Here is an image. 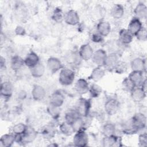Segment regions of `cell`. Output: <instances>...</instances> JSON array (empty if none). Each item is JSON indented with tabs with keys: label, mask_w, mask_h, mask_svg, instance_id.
Listing matches in <instances>:
<instances>
[{
	"label": "cell",
	"mask_w": 147,
	"mask_h": 147,
	"mask_svg": "<svg viewBox=\"0 0 147 147\" xmlns=\"http://www.w3.org/2000/svg\"><path fill=\"white\" fill-rule=\"evenodd\" d=\"M24 63L25 65L31 68L40 63V58L36 53L32 51L24 59Z\"/></svg>",
	"instance_id": "d6986e66"
},
{
	"label": "cell",
	"mask_w": 147,
	"mask_h": 147,
	"mask_svg": "<svg viewBox=\"0 0 147 147\" xmlns=\"http://www.w3.org/2000/svg\"><path fill=\"white\" fill-rule=\"evenodd\" d=\"M119 41L125 45L129 44L131 42L133 36L127 30V29H122L118 33Z\"/></svg>",
	"instance_id": "484cf974"
},
{
	"label": "cell",
	"mask_w": 147,
	"mask_h": 147,
	"mask_svg": "<svg viewBox=\"0 0 147 147\" xmlns=\"http://www.w3.org/2000/svg\"><path fill=\"white\" fill-rule=\"evenodd\" d=\"M118 55L115 53H111L107 55L106 61L103 65L105 69L109 71H113L116 64L119 61Z\"/></svg>",
	"instance_id": "8fae6325"
},
{
	"label": "cell",
	"mask_w": 147,
	"mask_h": 147,
	"mask_svg": "<svg viewBox=\"0 0 147 147\" xmlns=\"http://www.w3.org/2000/svg\"><path fill=\"white\" fill-rule=\"evenodd\" d=\"M64 20L67 24L75 26L79 24L80 18L77 11L74 10H69L64 14Z\"/></svg>",
	"instance_id": "ba28073f"
},
{
	"label": "cell",
	"mask_w": 147,
	"mask_h": 147,
	"mask_svg": "<svg viewBox=\"0 0 147 147\" xmlns=\"http://www.w3.org/2000/svg\"><path fill=\"white\" fill-rule=\"evenodd\" d=\"M48 146H53V147H55V146H58V145L57 144H55V143H51V144H50L49 145H48Z\"/></svg>",
	"instance_id": "7dc6e473"
},
{
	"label": "cell",
	"mask_w": 147,
	"mask_h": 147,
	"mask_svg": "<svg viewBox=\"0 0 147 147\" xmlns=\"http://www.w3.org/2000/svg\"><path fill=\"white\" fill-rule=\"evenodd\" d=\"M89 87L87 81L83 78L79 79L75 84V89L77 93L80 95H84L87 93L89 90Z\"/></svg>",
	"instance_id": "e0dca14e"
},
{
	"label": "cell",
	"mask_w": 147,
	"mask_h": 147,
	"mask_svg": "<svg viewBox=\"0 0 147 147\" xmlns=\"http://www.w3.org/2000/svg\"><path fill=\"white\" fill-rule=\"evenodd\" d=\"M131 118L134 124L139 130H142L146 127V117L143 113H137Z\"/></svg>",
	"instance_id": "5bb4252c"
},
{
	"label": "cell",
	"mask_w": 147,
	"mask_h": 147,
	"mask_svg": "<svg viewBox=\"0 0 147 147\" xmlns=\"http://www.w3.org/2000/svg\"><path fill=\"white\" fill-rule=\"evenodd\" d=\"M105 111L109 115L116 114L119 109V102L115 98H109L105 103Z\"/></svg>",
	"instance_id": "277c9868"
},
{
	"label": "cell",
	"mask_w": 147,
	"mask_h": 147,
	"mask_svg": "<svg viewBox=\"0 0 147 147\" xmlns=\"http://www.w3.org/2000/svg\"><path fill=\"white\" fill-rule=\"evenodd\" d=\"M124 7L121 4L117 3L113 5L111 10L112 17L115 19H119L124 14Z\"/></svg>",
	"instance_id": "d6a6232c"
},
{
	"label": "cell",
	"mask_w": 147,
	"mask_h": 147,
	"mask_svg": "<svg viewBox=\"0 0 147 147\" xmlns=\"http://www.w3.org/2000/svg\"><path fill=\"white\" fill-rule=\"evenodd\" d=\"M75 78V72L68 68H63L59 75V82L63 86H69L72 84Z\"/></svg>",
	"instance_id": "7a4b0ae2"
},
{
	"label": "cell",
	"mask_w": 147,
	"mask_h": 147,
	"mask_svg": "<svg viewBox=\"0 0 147 147\" xmlns=\"http://www.w3.org/2000/svg\"><path fill=\"white\" fill-rule=\"evenodd\" d=\"M64 14L63 12V10L60 7H56L52 15L51 16L52 19L56 22L60 23L64 20Z\"/></svg>",
	"instance_id": "d590c367"
},
{
	"label": "cell",
	"mask_w": 147,
	"mask_h": 147,
	"mask_svg": "<svg viewBox=\"0 0 147 147\" xmlns=\"http://www.w3.org/2000/svg\"><path fill=\"white\" fill-rule=\"evenodd\" d=\"M64 96L60 91H56L50 96L49 104L56 107H60L64 102Z\"/></svg>",
	"instance_id": "4fadbf2b"
},
{
	"label": "cell",
	"mask_w": 147,
	"mask_h": 147,
	"mask_svg": "<svg viewBox=\"0 0 147 147\" xmlns=\"http://www.w3.org/2000/svg\"><path fill=\"white\" fill-rule=\"evenodd\" d=\"M14 32L16 35L20 36H24L26 34V30L22 26H17L14 30Z\"/></svg>",
	"instance_id": "ee69618b"
},
{
	"label": "cell",
	"mask_w": 147,
	"mask_h": 147,
	"mask_svg": "<svg viewBox=\"0 0 147 147\" xmlns=\"http://www.w3.org/2000/svg\"><path fill=\"white\" fill-rule=\"evenodd\" d=\"M146 82H147L146 79H144V80L142 81V83L141 84L140 86V87H141L142 88V90H144L145 92H146V87H147Z\"/></svg>",
	"instance_id": "f6af8a7d"
},
{
	"label": "cell",
	"mask_w": 147,
	"mask_h": 147,
	"mask_svg": "<svg viewBox=\"0 0 147 147\" xmlns=\"http://www.w3.org/2000/svg\"><path fill=\"white\" fill-rule=\"evenodd\" d=\"M142 26L141 21L136 17H133L129 23L127 29L133 36H136Z\"/></svg>",
	"instance_id": "7c38bea8"
},
{
	"label": "cell",
	"mask_w": 147,
	"mask_h": 147,
	"mask_svg": "<svg viewBox=\"0 0 147 147\" xmlns=\"http://www.w3.org/2000/svg\"><path fill=\"white\" fill-rule=\"evenodd\" d=\"M5 64H6V63H5V59L2 57L1 56V68L2 69V67L3 66H5Z\"/></svg>",
	"instance_id": "bcb514c9"
},
{
	"label": "cell",
	"mask_w": 147,
	"mask_h": 147,
	"mask_svg": "<svg viewBox=\"0 0 147 147\" xmlns=\"http://www.w3.org/2000/svg\"><path fill=\"white\" fill-rule=\"evenodd\" d=\"M59 127L61 133L65 136H70L75 133L72 125L68 123L65 121L61 123Z\"/></svg>",
	"instance_id": "4dcf8cb0"
},
{
	"label": "cell",
	"mask_w": 147,
	"mask_h": 147,
	"mask_svg": "<svg viewBox=\"0 0 147 147\" xmlns=\"http://www.w3.org/2000/svg\"><path fill=\"white\" fill-rule=\"evenodd\" d=\"M122 85L123 89L128 92H131L136 87V86L128 77L125 78L123 80L122 82Z\"/></svg>",
	"instance_id": "ab89813d"
},
{
	"label": "cell",
	"mask_w": 147,
	"mask_h": 147,
	"mask_svg": "<svg viewBox=\"0 0 147 147\" xmlns=\"http://www.w3.org/2000/svg\"><path fill=\"white\" fill-rule=\"evenodd\" d=\"M96 30L102 36L106 37L111 32V25L107 21H100L97 24Z\"/></svg>",
	"instance_id": "7402d4cb"
},
{
	"label": "cell",
	"mask_w": 147,
	"mask_h": 147,
	"mask_svg": "<svg viewBox=\"0 0 147 147\" xmlns=\"http://www.w3.org/2000/svg\"><path fill=\"white\" fill-rule=\"evenodd\" d=\"M105 75V69H103L102 67L96 66L93 69L88 78L92 80L94 82H97L102 80Z\"/></svg>",
	"instance_id": "d4e9b609"
},
{
	"label": "cell",
	"mask_w": 147,
	"mask_h": 147,
	"mask_svg": "<svg viewBox=\"0 0 147 147\" xmlns=\"http://www.w3.org/2000/svg\"><path fill=\"white\" fill-rule=\"evenodd\" d=\"M14 86L9 81H5L1 84V95L5 100L9 99L13 93Z\"/></svg>",
	"instance_id": "8992f818"
},
{
	"label": "cell",
	"mask_w": 147,
	"mask_h": 147,
	"mask_svg": "<svg viewBox=\"0 0 147 147\" xmlns=\"http://www.w3.org/2000/svg\"><path fill=\"white\" fill-rule=\"evenodd\" d=\"M131 97L136 102H141L146 97V92L142 89L141 87H136L131 92Z\"/></svg>",
	"instance_id": "cb8c5ba5"
},
{
	"label": "cell",
	"mask_w": 147,
	"mask_h": 147,
	"mask_svg": "<svg viewBox=\"0 0 147 147\" xmlns=\"http://www.w3.org/2000/svg\"><path fill=\"white\" fill-rule=\"evenodd\" d=\"M91 107V102L90 99L80 98L78 100L75 109L80 117H86L88 115Z\"/></svg>",
	"instance_id": "6da1fadb"
},
{
	"label": "cell",
	"mask_w": 147,
	"mask_h": 147,
	"mask_svg": "<svg viewBox=\"0 0 147 147\" xmlns=\"http://www.w3.org/2000/svg\"><path fill=\"white\" fill-rule=\"evenodd\" d=\"M144 72L141 71H132L128 76V78L134 83L136 87H140L144 80Z\"/></svg>",
	"instance_id": "4316f807"
},
{
	"label": "cell",
	"mask_w": 147,
	"mask_h": 147,
	"mask_svg": "<svg viewBox=\"0 0 147 147\" xmlns=\"http://www.w3.org/2000/svg\"><path fill=\"white\" fill-rule=\"evenodd\" d=\"M134 13L136 18L139 20L146 19L147 17V7L142 2H139L136 6Z\"/></svg>",
	"instance_id": "603a6c76"
},
{
	"label": "cell",
	"mask_w": 147,
	"mask_h": 147,
	"mask_svg": "<svg viewBox=\"0 0 147 147\" xmlns=\"http://www.w3.org/2000/svg\"><path fill=\"white\" fill-rule=\"evenodd\" d=\"M116 131V127L114 124L109 122L105 123L102 127V133L105 137H109L114 135Z\"/></svg>",
	"instance_id": "836d02e7"
},
{
	"label": "cell",
	"mask_w": 147,
	"mask_h": 147,
	"mask_svg": "<svg viewBox=\"0 0 147 147\" xmlns=\"http://www.w3.org/2000/svg\"><path fill=\"white\" fill-rule=\"evenodd\" d=\"M41 133L42 137L45 139L51 140L56 135V127L52 124H47L42 128Z\"/></svg>",
	"instance_id": "ffe728a7"
},
{
	"label": "cell",
	"mask_w": 147,
	"mask_h": 147,
	"mask_svg": "<svg viewBox=\"0 0 147 147\" xmlns=\"http://www.w3.org/2000/svg\"><path fill=\"white\" fill-rule=\"evenodd\" d=\"M94 52L92 47L89 44H84L82 45L80 47L79 55L82 60L88 61L91 59Z\"/></svg>",
	"instance_id": "9c48e42d"
},
{
	"label": "cell",
	"mask_w": 147,
	"mask_h": 147,
	"mask_svg": "<svg viewBox=\"0 0 147 147\" xmlns=\"http://www.w3.org/2000/svg\"><path fill=\"white\" fill-rule=\"evenodd\" d=\"M10 65L11 68L14 71H18L21 69L22 67L25 65L24 59L18 55H15L11 59Z\"/></svg>",
	"instance_id": "f546056e"
},
{
	"label": "cell",
	"mask_w": 147,
	"mask_h": 147,
	"mask_svg": "<svg viewBox=\"0 0 147 147\" xmlns=\"http://www.w3.org/2000/svg\"><path fill=\"white\" fill-rule=\"evenodd\" d=\"M60 107H56L52 105H49L47 107V112L48 114L53 119H57L60 115Z\"/></svg>",
	"instance_id": "8d00e7d4"
},
{
	"label": "cell",
	"mask_w": 147,
	"mask_h": 147,
	"mask_svg": "<svg viewBox=\"0 0 147 147\" xmlns=\"http://www.w3.org/2000/svg\"><path fill=\"white\" fill-rule=\"evenodd\" d=\"M88 136L85 130H80L75 132L73 138L74 146L84 147L88 145Z\"/></svg>",
	"instance_id": "3957f363"
},
{
	"label": "cell",
	"mask_w": 147,
	"mask_h": 147,
	"mask_svg": "<svg viewBox=\"0 0 147 147\" xmlns=\"http://www.w3.org/2000/svg\"><path fill=\"white\" fill-rule=\"evenodd\" d=\"M136 38L141 41H145L147 39V30L146 29L142 26L141 29L135 36Z\"/></svg>",
	"instance_id": "60d3db41"
},
{
	"label": "cell",
	"mask_w": 147,
	"mask_h": 147,
	"mask_svg": "<svg viewBox=\"0 0 147 147\" xmlns=\"http://www.w3.org/2000/svg\"><path fill=\"white\" fill-rule=\"evenodd\" d=\"M127 70V65L126 62L119 60L116 64L113 71L117 74H123Z\"/></svg>",
	"instance_id": "f35d334b"
},
{
	"label": "cell",
	"mask_w": 147,
	"mask_h": 147,
	"mask_svg": "<svg viewBox=\"0 0 147 147\" xmlns=\"http://www.w3.org/2000/svg\"><path fill=\"white\" fill-rule=\"evenodd\" d=\"M103 37L99 33H98L97 32L96 33H94L91 36V40L94 42L99 43L103 41Z\"/></svg>",
	"instance_id": "7bdbcfd3"
},
{
	"label": "cell",
	"mask_w": 147,
	"mask_h": 147,
	"mask_svg": "<svg viewBox=\"0 0 147 147\" xmlns=\"http://www.w3.org/2000/svg\"><path fill=\"white\" fill-rule=\"evenodd\" d=\"M31 94L34 100L40 101L45 98L46 91L42 86L38 84H35L33 87Z\"/></svg>",
	"instance_id": "2e32d148"
},
{
	"label": "cell",
	"mask_w": 147,
	"mask_h": 147,
	"mask_svg": "<svg viewBox=\"0 0 147 147\" xmlns=\"http://www.w3.org/2000/svg\"><path fill=\"white\" fill-rule=\"evenodd\" d=\"M130 67L132 71H141L146 72V60L140 57H136L133 59L130 63Z\"/></svg>",
	"instance_id": "52a82bcc"
},
{
	"label": "cell",
	"mask_w": 147,
	"mask_h": 147,
	"mask_svg": "<svg viewBox=\"0 0 147 147\" xmlns=\"http://www.w3.org/2000/svg\"><path fill=\"white\" fill-rule=\"evenodd\" d=\"M28 126L23 123H18L12 127V133L14 134H24L26 131Z\"/></svg>",
	"instance_id": "74e56055"
},
{
	"label": "cell",
	"mask_w": 147,
	"mask_h": 147,
	"mask_svg": "<svg viewBox=\"0 0 147 147\" xmlns=\"http://www.w3.org/2000/svg\"><path fill=\"white\" fill-rule=\"evenodd\" d=\"M88 92L92 98H96L100 95L102 92V89L100 86L94 83L89 87Z\"/></svg>",
	"instance_id": "e575fe53"
},
{
	"label": "cell",
	"mask_w": 147,
	"mask_h": 147,
	"mask_svg": "<svg viewBox=\"0 0 147 147\" xmlns=\"http://www.w3.org/2000/svg\"><path fill=\"white\" fill-rule=\"evenodd\" d=\"M107 54L103 49H99L94 52L92 61L98 67H103Z\"/></svg>",
	"instance_id": "5b68a950"
},
{
	"label": "cell",
	"mask_w": 147,
	"mask_h": 147,
	"mask_svg": "<svg viewBox=\"0 0 147 147\" xmlns=\"http://www.w3.org/2000/svg\"><path fill=\"white\" fill-rule=\"evenodd\" d=\"M122 131L125 134L133 135L136 134L139 130L134 124L131 118H130L122 125Z\"/></svg>",
	"instance_id": "9a60e30c"
},
{
	"label": "cell",
	"mask_w": 147,
	"mask_h": 147,
	"mask_svg": "<svg viewBox=\"0 0 147 147\" xmlns=\"http://www.w3.org/2000/svg\"><path fill=\"white\" fill-rule=\"evenodd\" d=\"M45 66L42 63L40 62L33 67L30 68L31 75L35 78H39L42 77L45 73Z\"/></svg>",
	"instance_id": "f1b7e54d"
},
{
	"label": "cell",
	"mask_w": 147,
	"mask_h": 147,
	"mask_svg": "<svg viewBox=\"0 0 147 147\" xmlns=\"http://www.w3.org/2000/svg\"><path fill=\"white\" fill-rule=\"evenodd\" d=\"M47 64L48 69L52 74L57 72L63 68L61 61L58 58L55 57H49L47 60Z\"/></svg>",
	"instance_id": "30bf717a"
},
{
	"label": "cell",
	"mask_w": 147,
	"mask_h": 147,
	"mask_svg": "<svg viewBox=\"0 0 147 147\" xmlns=\"http://www.w3.org/2000/svg\"><path fill=\"white\" fill-rule=\"evenodd\" d=\"M37 135V131L34 129L28 127L25 133L22 136V144H30L34 141Z\"/></svg>",
	"instance_id": "ac0fdd59"
},
{
	"label": "cell",
	"mask_w": 147,
	"mask_h": 147,
	"mask_svg": "<svg viewBox=\"0 0 147 147\" xmlns=\"http://www.w3.org/2000/svg\"><path fill=\"white\" fill-rule=\"evenodd\" d=\"M103 145L104 146H121V138L120 137L116 136L115 134L109 136L105 137L102 141Z\"/></svg>",
	"instance_id": "44dd1931"
},
{
	"label": "cell",
	"mask_w": 147,
	"mask_h": 147,
	"mask_svg": "<svg viewBox=\"0 0 147 147\" xmlns=\"http://www.w3.org/2000/svg\"><path fill=\"white\" fill-rule=\"evenodd\" d=\"M138 145L140 146L145 147L147 146V134L146 133H141L138 136Z\"/></svg>",
	"instance_id": "b9f144b4"
},
{
	"label": "cell",
	"mask_w": 147,
	"mask_h": 147,
	"mask_svg": "<svg viewBox=\"0 0 147 147\" xmlns=\"http://www.w3.org/2000/svg\"><path fill=\"white\" fill-rule=\"evenodd\" d=\"M79 117V115L75 109H69L65 113L64 115V119L65 121L68 123L72 125Z\"/></svg>",
	"instance_id": "1f68e13d"
},
{
	"label": "cell",
	"mask_w": 147,
	"mask_h": 147,
	"mask_svg": "<svg viewBox=\"0 0 147 147\" xmlns=\"http://www.w3.org/2000/svg\"><path fill=\"white\" fill-rule=\"evenodd\" d=\"M15 142V135L7 133L2 135L0 139V146L2 147H10Z\"/></svg>",
	"instance_id": "83f0119b"
}]
</instances>
